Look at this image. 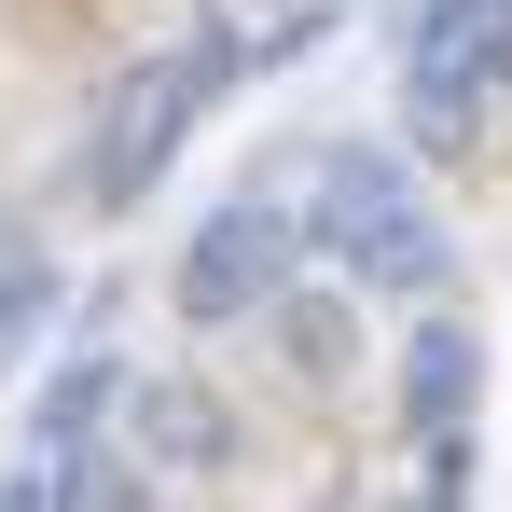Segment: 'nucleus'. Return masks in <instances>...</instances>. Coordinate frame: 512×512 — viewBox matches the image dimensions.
Listing matches in <instances>:
<instances>
[{"label": "nucleus", "mask_w": 512, "mask_h": 512, "mask_svg": "<svg viewBox=\"0 0 512 512\" xmlns=\"http://www.w3.org/2000/svg\"><path fill=\"white\" fill-rule=\"evenodd\" d=\"M305 236H319L360 291H443V222H429L416 167H402L388 139H333V153H319Z\"/></svg>", "instance_id": "nucleus-1"}, {"label": "nucleus", "mask_w": 512, "mask_h": 512, "mask_svg": "<svg viewBox=\"0 0 512 512\" xmlns=\"http://www.w3.org/2000/svg\"><path fill=\"white\" fill-rule=\"evenodd\" d=\"M222 70H236V42L194 28L180 56H139L125 84L97 97V125H84V194H97V208H139V194L167 180V153L194 139V111L222 97Z\"/></svg>", "instance_id": "nucleus-2"}, {"label": "nucleus", "mask_w": 512, "mask_h": 512, "mask_svg": "<svg viewBox=\"0 0 512 512\" xmlns=\"http://www.w3.org/2000/svg\"><path fill=\"white\" fill-rule=\"evenodd\" d=\"M499 97H512V0H429L416 14V70H402V125L429 153H457Z\"/></svg>", "instance_id": "nucleus-3"}, {"label": "nucleus", "mask_w": 512, "mask_h": 512, "mask_svg": "<svg viewBox=\"0 0 512 512\" xmlns=\"http://www.w3.org/2000/svg\"><path fill=\"white\" fill-rule=\"evenodd\" d=\"M291 250H305V222H291V208H208V236L180 250V319H194V333L263 319V305L291 291Z\"/></svg>", "instance_id": "nucleus-4"}, {"label": "nucleus", "mask_w": 512, "mask_h": 512, "mask_svg": "<svg viewBox=\"0 0 512 512\" xmlns=\"http://www.w3.org/2000/svg\"><path fill=\"white\" fill-rule=\"evenodd\" d=\"M471 402H485V333H471V319H416V346H402V416H416V443H457Z\"/></svg>", "instance_id": "nucleus-5"}, {"label": "nucleus", "mask_w": 512, "mask_h": 512, "mask_svg": "<svg viewBox=\"0 0 512 512\" xmlns=\"http://www.w3.org/2000/svg\"><path fill=\"white\" fill-rule=\"evenodd\" d=\"M42 319H56V250H42L28 208H0V360H28Z\"/></svg>", "instance_id": "nucleus-6"}, {"label": "nucleus", "mask_w": 512, "mask_h": 512, "mask_svg": "<svg viewBox=\"0 0 512 512\" xmlns=\"http://www.w3.org/2000/svg\"><path fill=\"white\" fill-rule=\"evenodd\" d=\"M111 402H125V374H111V360H70V374H56V402H42V429H97Z\"/></svg>", "instance_id": "nucleus-7"}, {"label": "nucleus", "mask_w": 512, "mask_h": 512, "mask_svg": "<svg viewBox=\"0 0 512 512\" xmlns=\"http://www.w3.org/2000/svg\"><path fill=\"white\" fill-rule=\"evenodd\" d=\"M153 457H222V416L180 402V388H153Z\"/></svg>", "instance_id": "nucleus-8"}, {"label": "nucleus", "mask_w": 512, "mask_h": 512, "mask_svg": "<svg viewBox=\"0 0 512 512\" xmlns=\"http://www.w3.org/2000/svg\"><path fill=\"white\" fill-rule=\"evenodd\" d=\"M291 360H319V374L346 360V319H333V305H305V319H291Z\"/></svg>", "instance_id": "nucleus-9"}, {"label": "nucleus", "mask_w": 512, "mask_h": 512, "mask_svg": "<svg viewBox=\"0 0 512 512\" xmlns=\"http://www.w3.org/2000/svg\"><path fill=\"white\" fill-rule=\"evenodd\" d=\"M0 512H42V457H28V471H0Z\"/></svg>", "instance_id": "nucleus-10"}]
</instances>
